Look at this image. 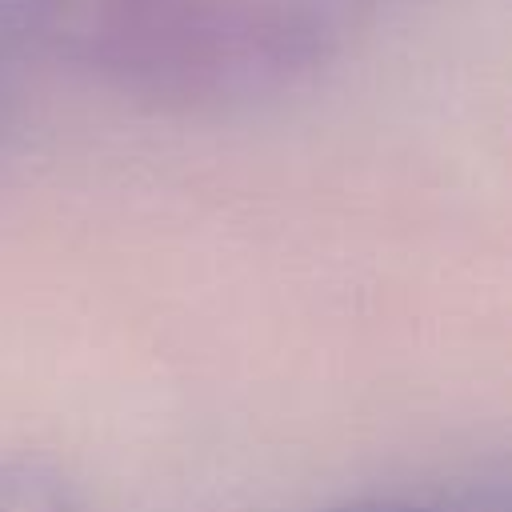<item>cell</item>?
Returning <instances> with one entry per match:
<instances>
[{"instance_id": "cell-1", "label": "cell", "mask_w": 512, "mask_h": 512, "mask_svg": "<svg viewBox=\"0 0 512 512\" xmlns=\"http://www.w3.org/2000/svg\"><path fill=\"white\" fill-rule=\"evenodd\" d=\"M0 512H68L64 488L36 468L4 472L0 480Z\"/></svg>"}, {"instance_id": "cell-2", "label": "cell", "mask_w": 512, "mask_h": 512, "mask_svg": "<svg viewBox=\"0 0 512 512\" xmlns=\"http://www.w3.org/2000/svg\"><path fill=\"white\" fill-rule=\"evenodd\" d=\"M328 512H440V508H424L408 500H368V504H348V508H328Z\"/></svg>"}]
</instances>
